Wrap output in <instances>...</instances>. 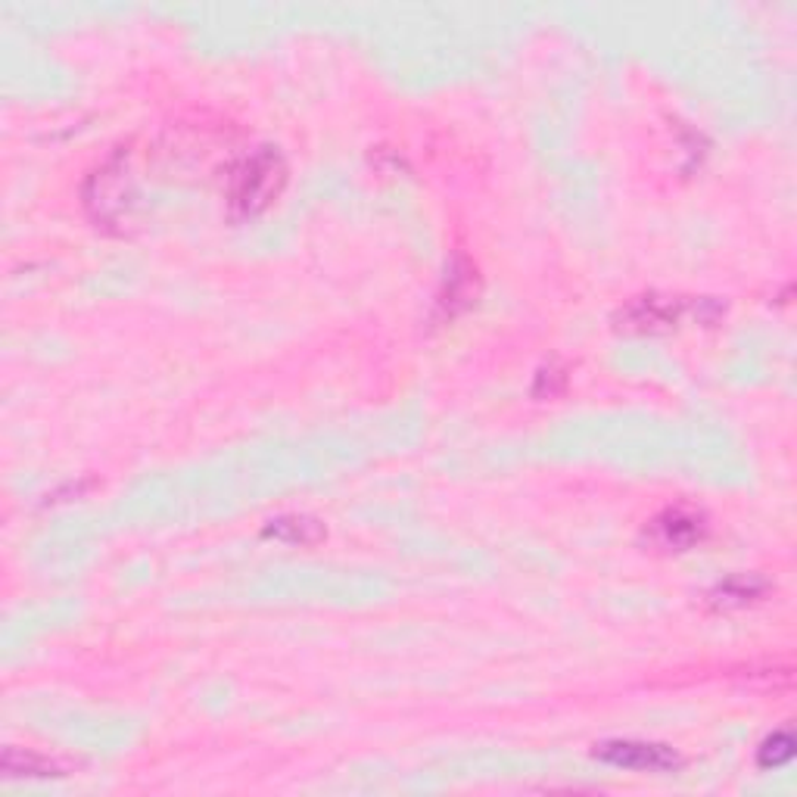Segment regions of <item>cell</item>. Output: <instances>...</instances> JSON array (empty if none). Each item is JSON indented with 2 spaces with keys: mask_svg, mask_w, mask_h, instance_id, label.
I'll use <instances>...</instances> for the list:
<instances>
[{
  "mask_svg": "<svg viewBox=\"0 0 797 797\" xmlns=\"http://www.w3.org/2000/svg\"><path fill=\"white\" fill-rule=\"evenodd\" d=\"M286 187V160L278 146H256L227 172L225 200L234 219H256Z\"/></svg>",
  "mask_w": 797,
  "mask_h": 797,
  "instance_id": "1",
  "label": "cell"
},
{
  "mask_svg": "<svg viewBox=\"0 0 797 797\" xmlns=\"http://www.w3.org/2000/svg\"><path fill=\"white\" fill-rule=\"evenodd\" d=\"M692 312V303L682 296H660V293H648V296H635L633 303L617 312V328L630 330V333H660V330H673L685 315Z\"/></svg>",
  "mask_w": 797,
  "mask_h": 797,
  "instance_id": "2",
  "label": "cell"
},
{
  "mask_svg": "<svg viewBox=\"0 0 797 797\" xmlns=\"http://www.w3.org/2000/svg\"><path fill=\"white\" fill-rule=\"evenodd\" d=\"M595 754L611 766L638 770V773H670L682 763L673 748L652 745V741H605Z\"/></svg>",
  "mask_w": 797,
  "mask_h": 797,
  "instance_id": "3",
  "label": "cell"
},
{
  "mask_svg": "<svg viewBox=\"0 0 797 797\" xmlns=\"http://www.w3.org/2000/svg\"><path fill=\"white\" fill-rule=\"evenodd\" d=\"M648 530H652V539L660 549L685 552V549H695L704 542L707 520L701 514L689 512V508H667L664 514H657Z\"/></svg>",
  "mask_w": 797,
  "mask_h": 797,
  "instance_id": "4",
  "label": "cell"
},
{
  "mask_svg": "<svg viewBox=\"0 0 797 797\" xmlns=\"http://www.w3.org/2000/svg\"><path fill=\"white\" fill-rule=\"evenodd\" d=\"M262 536L278 539L284 546H318L325 539V527L308 514H284V517H274L262 530Z\"/></svg>",
  "mask_w": 797,
  "mask_h": 797,
  "instance_id": "5",
  "label": "cell"
},
{
  "mask_svg": "<svg viewBox=\"0 0 797 797\" xmlns=\"http://www.w3.org/2000/svg\"><path fill=\"white\" fill-rule=\"evenodd\" d=\"M473 296H477V271H473L470 262L458 259L452 266L449 281H446V293L439 296V312L446 318H455L461 308H468L473 303Z\"/></svg>",
  "mask_w": 797,
  "mask_h": 797,
  "instance_id": "6",
  "label": "cell"
},
{
  "mask_svg": "<svg viewBox=\"0 0 797 797\" xmlns=\"http://www.w3.org/2000/svg\"><path fill=\"white\" fill-rule=\"evenodd\" d=\"M3 773H7V776L47 778V776H66V766L57 763V760H50V757L10 748V751L3 754Z\"/></svg>",
  "mask_w": 797,
  "mask_h": 797,
  "instance_id": "7",
  "label": "cell"
},
{
  "mask_svg": "<svg viewBox=\"0 0 797 797\" xmlns=\"http://www.w3.org/2000/svg\"><path fill=\"white\" fill-rule=\"evenodd\" d=\"M763 593H766V583L760 576H732V579L716 586L711 593V601L716 608H745V605L757 601Z\"/></svg>",
  "mask_w": 797,
  "mask_h": 797,
  "instance_id": "8",
  "label": "cell"
},
{
  "mask_svg": "<svg viewBox=\"0 0 797 797\" xmlns=\"http://www.w3.org/2000/svg\"><path fill=\"white\" fill-rule=\"evenodd\" d=\"M792 757H795V736H792L788 729H778V732H773V736L760 745L757 763H760L763 770H778V766H785Z\"/></svg>",
  "mask_w": 797,
  "mask_h": 797,
  "instance_id": "9",
  "label": "cell"
},
{
  "mask_svg": "<svg viewBox=\"0 0 797 797\" xmlns=\"http://www.w3.org/2000/svg\"><path fill=\"white\" fill-rule=\"evenodd\" d=\"M564 384H567V374L564 371L558 368V365H549V368H542L539 374H536V387H532V392L542 399V396H558L561 389H564Z\"/></svg>",
  "mask_w": 797,
  "mask_h": 797,
  "instance_id": "10",
  "label": "cell"
}]
</instances>
